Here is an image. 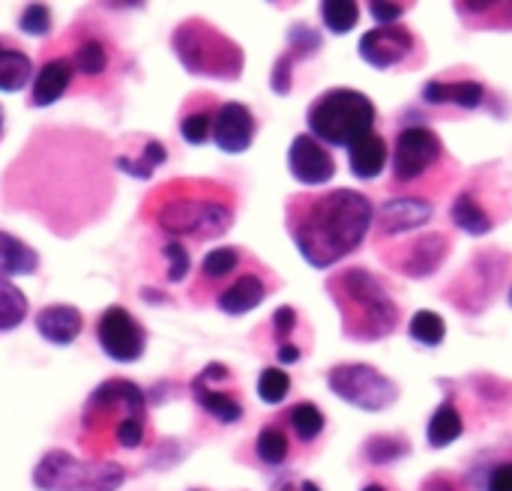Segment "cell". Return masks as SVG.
Returning <instances> with one entry per match:
<instances>
[{
	"label": "cell",
	"instance_id": "obj_17",
	"mask_svg": "<svg viewBox=\"0 0 512 491\" xmlns=\"http://www.w3.org/2000/svg\"><path fill=\"white\" fill-rule=\"evenodd\" d=\"M423 99L432 105H459V108H480L486 99V87L480 81H429L423 87Z\"/></svg>",
	"mask_w": 512,
	"mask_h": 491
},
{
	"label": "cell",
	"instance_id": "obj_3",
	"mask_svg": "<svg viewBox=\"0 0 512 491\" xmlns=\"http://www.w3.org/2000/svg\"><path fill=\"white\" fill-rule=\"evenodd\" d=\"M375 105L351 87H333L309 105V135L330 147H351L375 132Z\"/></svg>",
	"mask_w": 512,
	"mask_h": 491
},
{
	"label": "cell",
	"instance_id": "obj_11",
	"mask_svg": "<svg viewBox=\"0 0 512 491\" xmlns=\"http://www.w3.org/2000/svg\"><path fill=\"white\" fill-rule=\"evenodd\" d=\"M414 48H417V39L402 24H381L360 39V57L372 63L375 69L399 66L405 57H411Z\"/></svg>",
	"mask_w": 512,
	"mask_h": 491
},
{
	"label": "cell",
	"instance_id": "obj_14",
	"mask_svg": "<svg viewBox=\"0 0 512 491\" xmlns=\"http://www.w3.org/2000/svg\"><path fill=\"white\" fill-rule=\"evenodd\" d=\"M432 213H435V207L423 195H396L381 207L375 225H378L381 237H390V234L399 237V234H408V231L426 225L432 219Z\"/></svg>",
	"mask_w": 512,
	"mask_h": 491
},
{
	"label": "cell",
	"instance_id": "obj_5",
	"mask_svg": "<svg viewBox=\"0 0 512 491\" xmlns=\"http://www.w3.org/2000/svg\"><path fill=\"white\" fill-rule=\"evenodd\" d=\"M219 195H228V192L168 195V198H162V204L156 210V225L177 237H222L231 228L234 207L228 198H219Z\"/></svg>",
	"mask_w": 512,
	"mask_h": 491
},
{
	"label": "cell",
	"instance_id": "obj_32",
	"mask_svg": "<svg viewBox=\"0 0 512 491\" xmlns=\"http://www.w3.org/2000/svg\"><path fill=\"white\" fill-rule=\"evenodd\" d=\"M411 336H414L420 345L435 348V345H441V342H444V336H447V324H444V318H441V315H435V312L423 309V312H417V315L411 318Z\"/></svg>",
	"mask_w": 512,
	"mask_h": 491
},
{
	"label": "cell",
	"instance_id": "obj_7",
	"mask_svg": "<svg viewBox=\"0 0 512 491\" xmlns=\"http://www.w3.org/2000/svg\"><path fill=\"white\" fill-rule=\"evenodd\" d=\"M102 417L114 423V441L126 450L141 447L144 441V393L132 381H105L87 402L84 426L99 423Z\"/></svg>",
	"mask_w": 512,
	"mask_h": 491
},
{
	"label": "cell",
	"instance_id": "obj_47",
	"mask_svg": "<svg viewBox=\"0 0 512 491\" xmlns=\"http://www.w3.org/2000/svg\"><path fill=\"white\" fill-rule=\"evenodd\" d=\"M510 306H512V291H510Z\"/></svg>",
	"mask_w": 512,
	"mask_h": 491
},
{
	"label": "cell",
	"instance_id": "obj_44",
	"mask_svg": "<svg viewBox=\"0 0 512 491\" xmlns=\"http://www.w3.org/2000/svg\"><path fill=\"white\" fill-rule=\"evenodd\" d=\"M279 491H321L315 483H309V480H300V483H294V480H288V483H282Z\"/></svg>",
	"mask_w": 512,
	"mask_h": 491
},
{
	"label": "cell",
	"instance_id": "obj_45",
	"mask_svg": "<svg viewBox=\"0 0 512 491\" xmlns=\"http://www.w3.org/2000/svg\"><path fill=\"white\" fill-rule=\"evenodd\" d=\"M363 491H390V489H387L384 483H369V486H366Z\"/></svg>",
	"mask_w": 512,
	"mask_h": 491
},
{
	"label": "cell",
	"instance_id": "obj_22",
	"mask_svg": "<svg viewBox=\"0 0 512 491\" xmlns=\"http://www.w3.org/2000/svg\"><path fill=\"white\" fill-rule=\"evenodd\" d=\"M453 219H456V225H459L462 231H468V234H474V237H483V234H489V231L495 228L492 213L483 207V201H480V195H477L474 189H465V192L456 198V204H453Z\"/></svg>",
	"mask_w": 512,
	"mask_h": 491
},
{
	"label": "cell",
	"instance_id": "obj_43",
	"mask_svg": "<svg viewBox=\"0 0 512 491\" xmlns=\"http://www.w3.org/2000/svg\"><path fill=\"white\" fill-rule=\"evenodd\" d=\"M420 491H465V489H462V483H459L453 474H432V477L423 483V489Z\"/></svg>",
	"mask_w": 512,
	"mask_h": 491
},
{
	"label": "cell",
	"instance_id": "obj_38",
	"mask_svg": "<svg viewBox=\"0 0 512 491\" xmlns=\"http://www.w3.org/2000/svg\"><path fill=\"white\" fill-rule=\"evenodd\" d=\"M480 489L483 491H512V459H501L495 462L483 480H480Z\"/></svg>",
	"mask_w": 512,
	"mask_h": 491
},
{
	"label": "cell",
	"instance_id": "obj_20",
	"mask_svg": "<svg viewBox=\"0 0 512 491\" xmlns=\"http://www.w3.org/2000/svg\"><path fill=\"white\" fill-rule=\"evenodd\" d=\"M192 396H195V402H198L210 417H216L219 423H237V420L243 417V405H240L228 390H219L216 384H210L204 375H198V378L192 381Z\"/></svg>",
	"mask_w": 512,
	"mask_h": 491
},
{
	"label": "cell",
	"instance_id": "obj_2",
	"mask_svg": "<svg viewBox=\"0 0 512 491\" xmlns=\"http://www.w3.org/2000/svg\"><path fill=\"white\" fill-rule=\"evenodd\" d=\"M330 297L342 312V333L354 342H378L399 324V306L387 285L366 267H348L330 276Z\"/></svg>",
	"mask_w": 512,
	"mask_h": 491
},
{
	"label": "cell",
	"instance_id": "obj_8",
	"mask_svg": "<svg viewBox=\"0 0 512 491\" xmlns=\"http://www.w3.org/2000/svg\"><path fill=\"white\" fill-rule=\"evenodd\" d=\"M327 381H330V390L339 399H345L348 405H354L360 411L378 414V411L390 408L399 399L396 384L387 375H381L378 369L366 366V363H342V366H333L330 375H327Z\"/></svg>",
	"mask_w": 512,
	"mask_h": 491
},
{
	"label": "cell",
	"instance_id": "obj_24",
	"mask_svg": "<svg viewBox=\"0 0 512 491\" xmlns=\"http://www.w3.org/2000/svg\"><path fill=\"white\" fill-rule=\"evenodd\" d=\"M465 432V417L462 411L456 408L453 399H447L429 420V444L438 450V447H450L459 435Z\"/></svg>",
	"mask_w": 512,
	"mask_h": 491
},
{
	"label": "cell",
	"instance_id": "obj_27",
	"mask_svg": "<svg viewBox=\"0 0 512 491\" xmlns=\"http://www.w3.org/2000/svg\"><path fill=\"white\" fill-rule=\"evenodd\" d=\"M255 453L264 465H285L288 456H291V438L285 435V429L279 423H267L258 435V444H255Z\"/></svg>",
	"mask_w": 512,
	"mask_h": 491
},
{
	"label": "cell",
	"instance_id": "obj_40",
	"mask_svg": "<svg viewBox=\"0 0 512 491\" xmlns=\"http://www.w3.org/2000/svg\"><path fill=\"white\" fill-rule=\"evenodd\" d=\"M165 258H168V279L171 282H180L186 273H189V249L183 243H165Z\"/></svg>",
	"mask_w": 512,
	"mask_h": 491
},
{
	"label": "cell",
	"instance_id": "obj_42",
	"mask_svg": "<svg viewBox=\"0 0 512 491\" xmlns=\"http://www.w3.org/2000/svg\"><path fill=\"white\" fill-rule=\"evenodd\" d=\"M408 6L405 3H369V12H372V18L378 21V24H396V18L405 12Z\"/></svg>",
	"mask_w": 512,
	"mask_h": 491
},
{
	"label": "cell",
	"instance_id": "obj_31",
	"mask_svg": "<svg viewBox=\"0 0 512 491\" xmlns=\"http://www.w3.org/2000/svg\"><path fill=\"white\" fill-rule=\"evenodd\" d=\"M165 162V147L159 141H147L144 153L141 156H120L117 159V168L132 174V177H150L156 165Z\"/></svg>",
	"mask_w": 512,
	"mask_h": 491
},
{
	"label": "cell",
	"instance_id": "obj_1",
	"mask_svg": "<svg viewBox=\"0 0 512 491\" xmlns=\"http://www.w3.org/2000/svg\"><path fill=\"white\" fill-rule=\"evenodd\" d=\"M372 225L375 207L357 189L309 192L288 201V231L300 255L318 270L360 249Z\"/></svg>",
	"mask_w": 512,
	"mask_h": 491
},
{
	"label": "cell",
	"instance_id": "obj_26",
	"mask_svg": "<svg viewBox=\"0 0 512 491\" xmlns=\"http://www.w3.org/2000/svg\"><path fill=\"white\" fill-rule=\"evenodd\" d=\"M285 423H288L291 435H294L297 441H303V444L318 441V438H321V432H324V426H327V420H324L321 408H318V405H312V402H297L294 408H288Z\"/></svg>",
	"mask_w": 512,
	"mask_h": 491
},
{
	"label": "cell",
	"instance_id": "obj_35",
	"mask_svg": "<svg viewBox=\"0 0 512 491\" xmlns=\"http://www.w3.org/2000/svg\"><path fill=\"white\" fill-rule=\"evenodd\" d=\"M237 264H240V252H237V249H231V246H222V249L207 252V258H204L201 270H204V276H207V279H222V276H228Z\"/></svg>",
	"mask_w": 512,
	"mask_h": 491
},
{
	"label": "cell",
	"instance_id": "obj_28",
	"mask_svg": "<svg viewBox=\"0 0 512 491\" xmlns=\"http://www.w3.org/2000/svg\"><path fill=\"white\" fill-rule=\"evenodd\" d=\"M411 453V444L402 435H375L363 444V456L372 465H387V462H399Z\"/></svg>",
	"mask_w": 512,
	"mask_h": 491
},
{
	"label": "cell",
	"instance_id": "obj_23",
	"mask_svg": "<svg viewBox=\"0 0 512 491\" xmlns=\"http://www.w3.org/2000/svg\"><path fill=\"white\" fill-rule=\"evenodd\" d=\"M36 267H39V255L27 243L0 231V273L3 276H30V273H36Z\"/></svg>",
	"mask_w": 512,
	"mask_h": 491
},
{
	"label": "cell",
	"instance_id": "obj_16",
	"mask_svg": "<svg viewBox=\"0 0 512 491\" xmlns=\"http://www.w3.org/2000/svg\"><path fill=\"white\" fill-rule=\"evenodd\" d=\"M81 312L75 306H45L36 315V330L51 345H72L81 333Z\"/></svg>",
	"mask_w": 512,
	"mask_h": 491
},
{
	"label": "cell",
	"instance_id": "obj_12",
	"mask_svg": "<svg viewBox=\"0 0 512 491\" xmlns=\"http://www.w3.org/2000/svg\"><path fill=\"white\" fill-rule=\"evenodd\" d=\"M447 255H450V237L426 234L420 240L405 243L396 255H384V261H390L399 273H405L411 279H423V276H432L444 264Z\"/></svg>",
	"mask_w": 512,
	"mask_h": 491
},
{
	"label": "cell",
	"instance_id": "obj_34",
	"mask_svg": "<svg viewBox=\"0 0 512 491\" xmlns=\"http://www.w3.org/2000/svg\"><path fill=\"white\" fill-rule=\"evenodd\" d=\"M288 393H291V378L282 369L270 366V369L261 372V378H258V396H261V402L279 405V402H285Z\"/></svg>",
	"mask_w": 512,
	"mask_h": 491
},
{
	"label": "cell",
	"instance_id": "obj_39",
	"mask_svg": "<svg viewBox=\"0 0 512 491\" xmlns=\"http://www.w3.org/2000/svg\"><path fill=\"white\" fill-rule=\"evenodd\" d=\"M21 30L30 33V36H42L51 30V12L42 6V3H30L24 12H21Z\"/></svg>",
	"mask_w": 512,
	"mask_h": 491
},
{
	"label": "cell",
	"instance_id": "obj_37",
	"mask_svg": "<svg viewBox=\"0 0 512 491\" xmlns=\"http://www.w3.org/2000/svg\"><path fill=\"white\" fill-rule=\"evenodd\" d=\"M213 132V114L210 111H192L180 120V135L189 144H204Z\"/></svg>",
	"mask_w": 512,
	"mask_h": 491
},
{
	"label": "cell",
	"instance_id": "obj_25",
	"mask_svg": "<svg viewBox=\"0 0 512 491\" xmlns=\"http://www.w3.org/2000/svg\"><path fill=\"white\" fill-rule=\"evenodd\" d=\"M33 75V63L21 48H12L6 42H0V90L15 93L21 90Z\"/></svg>",
	"mask_w": 512,
	"mask_h": 491
},
{
	"label": "cell",
	"instance_id": "obj_29",
	"mask_svg": "<svg viewBox=\"0 0 512 491\" xmlns=\"http://www.w3.org/2000/svg\"><path fill=\"white\" fill-rule=\"evenodd\" d=\"M459 12L471 24H489L495 30L512 27V3H459Z\"/></svg>",
	"mask_w": 512,
	"mask_h": 491
},
{
	"label": "cell",
	"instance_id": "obj_13",
	"mask_svg": "<svg viewBox=\"0 0 512 491\" xmlns=\"http://www.w3.org/2000/svg\"><path fill=\"white\" fill-rule=\"evenodd\" d=\"M288 165H291L294 180H300V183H306V186L330 183L333 174H336V162H333L330 150H327L318 138H312L309 132H306V135H297V138L291 141Z\"/></svg>",
	"mask_w": 512,
	"mask_h": 491
},
{
	"label": "cell",
	"instance_id": "obj_10",
	"mask_svg": "<svg viewBox=\"0 0 512 491\" xmlns=\"http://www.w3.org/2000/svg\"><path fill=\"white\" fill-rule=\"evenodd\" d=\"M96 336H99V345L102 351L117 360V363H135L141 354H144V330L135 324V318L120 309V306H111L102 318H99V327H96Z\"/></svg>",
	"mask_w": 512,
	"mask_h": 491
},
{
	"label": "cell",
	"instance_id": "obj_21",
	"mask_svg": "<svg viewBox=\"0 0 512 491\" xmlns=\"http://www.w3.org/2000/svg\"><path fill=\"white\" fill-rule=\"evenodd\" d=\"M72 81V63L69 60H48L39 75L33 78V105L42 108V105H54L63 90L69 87Z\"/></svg>",
	"mask_w": 512,
	"mask_h": 491
},
{
	"label": "cell",
	"instance_id": "obj_9",
	"mask_svg": "<svg viewBox=\"0 0 512 491\" xmlns=\"http://www.w3.org/2000/svg\"><path fill=\"white\" fill-rule=\"evenodd\" d=\"M441 159H447L444 141L429 126H405L393 147V183L399 189L423 183Z\"/></svg>",
	"mask_w": 512,
	"mask_h": 491
},
{
	"label": "cell",
	"instance_id": "obj_15",
	"mask_svg": "<svg viewBox=\"0 0 512 491\" xmlns=\"http://www.w3.org/2000/svg\"><path fill=\"white\" fill-rule=\"evenodd\" d=\"M255 138V117L246 105L240 102H225L213 114V141L225 153H243L249 150Z\"/></svg>",
	"mask_w": 512,
	"mask_h": 491
},
{
	"label": "cell",
	"instance_id": "obj_36",
	"mask_svg": "<svg viewBox=\"0 0 512 491\" xmlns=\"http://www.w3.org/2000/svg\"><path fill=\"white\" fill-rule=\"evenodd\" d=\"M72 66H78L84 75H99L105 69V48H102V42H96V39L81 42L78 51H75Z\"/></svg>",
	"mask_w": 512,
	"mask_h": 491
},
{
	"label": "cell",
	"instance_id": "obj_19",
	"mask_svg": "<svg viewBox=\"0 0 512 491\" xmlns=\"http://www.w3.org/2000/svg\"><path fill=\"white\" fill-rule=\"evenodd\" d=\"M264 297H267V285H264L255 273H246V276H240L237 282H231V285L219 294L216 306H219L225 315H246V312L258 309V306L264 303Z\"/></svg>",
	"mask_w": 512,
	"mask_h": 491
},
{
	"label": "cell",
	"instance_id": "obj_33",
	"mask_svg": "<svg viewBox=\"0 0 512 491\" xmlns=\"http://www.w3.org/2000/svg\"><path fill=\"white\" fill-rule=\"evenodd\" d=\"M321 21L330 33H348L360 21L357 3H321Z\"/></svg>",
	"mask_w": 512,
	"mask_h": 491
},
{
	"label": "cell",
	"instance_id": "obj_46",
	"mask_svg": "<svg viewBox=\"0 0 512 491\" xmlns=\"http://www.w3.org/2000/svg\"><path fill=\"white\" fill-rule=\"evenodd\" d=\"M0 132H3V108H0Z\"/></svg>",
	"mask_w": 512,
	"mask_h": 491
},
{
	"label": "cell",
	"instance_id": "obj_41",
	"mask_svg": "<svg viewBox=\"0 0 512 491\" xmlns=\"http://www.w3.org/2000/svg\"><path fill=\"white\" fill-rule=\"evenodd\" d=\"M294 327H297V312H294L291 306L276 309V315H273V330H276L279 348L291 345V333H294Z\"/></svg>",
	"mask_w": 512,
	"mask_h": 491
},
{
	"label": "cell",
	"instance_id": "obj_30",
	"mask_svg": "<svg viewBox=\"0 0 512 491\" xmlns=\"http://www.w3.org/2000/svg\"><path fill=\"white\" fill-rule=\"evenodd\" d=\"M27 318V297L6 279H0V333L18 327Z\"/></svg>",
	"mask_w": 512,
	"mask_h": 491
},
{
	"label": "cell",
	"instance_id": "obj_18",
	"mask_svg": "<svg viewBox=\"0 0 512 491\" xmlns=\"http://www.w3.org/2000/svg\"><path fill=\"white\" fill-rule=\"evenodd\" d=\"M387 159H390V150L378 132H369L366 138H360L357 144L348 147V165H351L354 177H360V180H375L387 168Z\"/></svg>",
	"mask_w": 512,
	"mask_h": 491
},
{
	"label": "cell",
	"instance_id": "obj_4",
	"mask_svg": "<svg viewBox=\"0 0 512 491\" xmlns=\"http://www.w3.org/2000/svg\"><path fill=\"white\" fill-rule=\"evenodd\" d=\"M174 51L180 63L195 75L210 78H237L243 69V51L228 36H222L213 24L192 18L183 21L174 33Z\"/></svg>",
	"mask_w": 512,
	"mask_h": 491
},
{
	"label": "cell",
	"instance_id": "obj_6",
	"mask_svg": "<svg viewBox=\"0 0 512 491\" xmlns=\"http://www.w3.org/2000/svg\"><path fill=\"white\" fill-rule=\"evenodd\" d=\"M126 471L114 462H81L63 450H51L33 471L39 491H117Z\"/></svg>",
	"mask_w": 512,
	"mask_h": 491
}]
</instances>
